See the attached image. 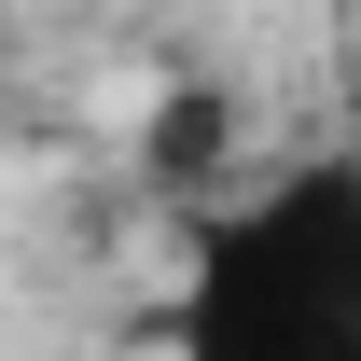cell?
<instances>
[{
    "instance_id": "6da1fadb",
    "label": "cell",
    "mask_w": 361,
    "mask_h": 361,
    "mask_svg": "<svg viewBox=\"0 0 361 361\" xmlns=\"http://www.w3.org/2000/svg\"><path fill=\"white\" fill-rule=\"evenodd\" d=\"M180 361H361V153H292L195 195L167 292Z\"/></svg>"
},
{
    "instance_id": "7a4b0ae2",
    "label": "cell",
    "mask_w": 361,
    "mask_h": 361,
    "mask_svg": "<svg viewBox=\"0 0 361 361\" xmlns=\"http://www.w3.org/2000/svg\"><path fill=\"white\" fill-rule=\"evenodd\" d=\"M223 97H167V111H153V180H167V195H180V180H195V195H223Z\"/></svg>"
}]
</instances>
